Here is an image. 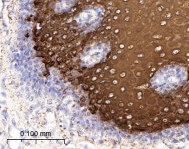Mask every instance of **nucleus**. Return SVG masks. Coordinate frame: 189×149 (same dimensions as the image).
<instances>
[{
  "label": "nucleus",
  "mask_w": 189,
  "mask_h": 149,
  "mask_svg": "<svg viewBox=\"0 0 189 149\" xmlns=\"http://www.w3.org/2000/svg\"><path fill=\"white\" fill-rule=\"evenodd\" d=\"M186 78V73L183 67L169 66L162 69L156 74L154 85L160 90H171L181 85Z\"/></svg>",
  "instance_id": "f257e3e1"
}]
</instances>
